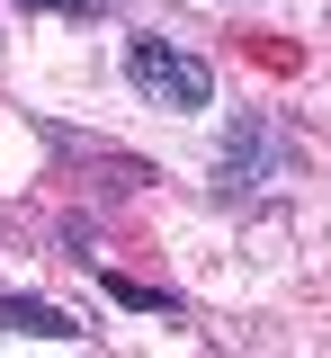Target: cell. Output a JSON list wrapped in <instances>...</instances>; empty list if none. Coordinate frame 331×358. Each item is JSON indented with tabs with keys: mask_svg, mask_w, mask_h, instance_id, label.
Masks as SVG:
<instances>
[{
	"mask_svg": "<svg viewBox=\"0 0 331 358\" xmlns=\"http://www.w3.org/2000/svg\"><path fill=\"white\" fill-rule=\"evenodd\" d=\"M126 81H135L152 108H206V99H215V72H206L197 54H179V45H161V36L126 45Z\"/></svg>",
	"mask_w": 331,
	"mask_h": 358,
	"instance_id": "cell-1",
	"label": "cell"
},
{
	"mask_svg": "<svg viewBox=\"0 0 331 358\" xmlns=\"http://www.w3.org/2000/svg\"><path fill=\"white\" fill-rule=\"evenodd\" d=\"M0 331H36V341H81V322L54 305H27V296H0Z\"/></svg>",
	"mask_w": 331,
	"mask_h": 358,
	"instance_id": "cell-2",
	"label": "cell"
},
{
	"mask_svg": "<svg viewBox=\"0 0 331 358\" xmlns=\"http://www.w3.org/2000/svg\"><path fill=\"white\" fill-rule=\"evenodd\" d=\"M251 171H260V134H233L224 143V188H242Z\"/></svg>",
	"mask_w": 331,
	"mask_h": 358,
	"instance_id": "cell-3",
	"label": "cell"
},
{
	"mask_svg": "<svg viewBox=\"0 0 331 358\" xmlns=\"http://www.w3.org/2000/svg\"><path fill=\"white\" fill-rule=\"evenodd\" d=\"M27 9H98V0H27Z\"/></svg>",
	"mask_w": 331,
	"mask_h": 358,
	"instance_id": "cell-4",
	"label": "cell"
}]
</instances>
